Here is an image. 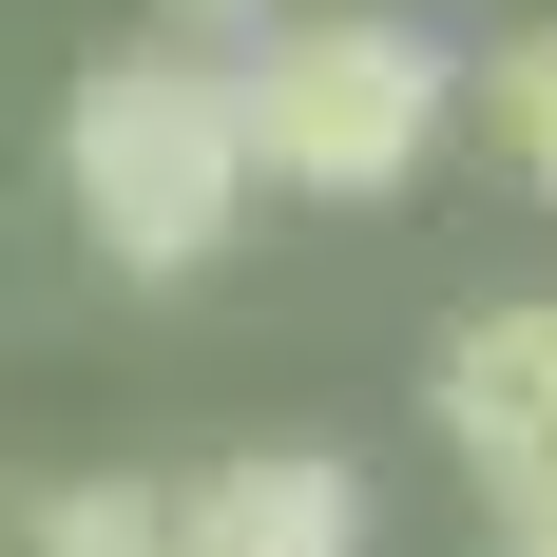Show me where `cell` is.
I'll return each mask as SVG.
<instances>
[{
    "instance_id": "obj_1",
    "label": "cell",
    "mask_w": 557,
    "mask_h": 557,
    "mask_svg": "<svg viewBox=\"0 0 557 557\" xmlns=\"http://www.w3.org/2000/svg\"><path fill=\"white\" fill-rule=\"evenodd\" d=\"M58 212H77V250H97L115 288H193L231 231H250L231 58H193V39L77 58V97H58Z\"/></svg>"
},
{
    "instance_id": "obj_2",
    "label": "cell",
    "mask_w": 557,
    "mask_h": 557,
    "mask_svg": "<svg viewBox=\"0 0 557 557\" xmlns=\"http://www.w3.org/2000/svg\"><path fill=\"white\" fill-rule=\"evenodd\" d=\"M461 115V58L385 0H288L270 39L231 58V135H250V193H308V212H385L423 193Z\"/></svg>"
},
{
    "instance_id": "obj_3",
    "label": "cell",
    "mask_w": 557,
    "mask_h": 557,
    "mask_svg": "<svg viewBox=\"0 0 557 557\" xmlns=\"http://www.w3.org/2000/svg\"><path fill=\"white\" fill-rule=\"evenodd\" d=\"M173 557H366V461L327 443H231L173 481Z\"/></svg>"
},
{
    "instance_id": "obj_4",
    "label": "cell",
    "mask_w": 557,
    "mask_h": 557,
    "mask_svg": "<svg viewBox=\"0 0 557 557\" xmlns=\"http://www.w3.org/2000/svg\"><path fill=\"white\" fill-rule=\"evenodd\" d=\"M423 404H443V443L500 481V461H557V288H500V308H461L443 366H423Z\"/></svg>"
},
{
    "instance_id": "obj_5",
    "label": "cell",
    "mask_w": 557,
    "mask_h": 557,
    "mask_svg": "<svg viewBox=\"0 0 557 557\" xmlns=\"http://www.w3.org/2000/svg\"><path fill=\"white\" fill-rule=\"evenodd\" d=\"M20 557H173V481L77 461V481H39V500H20Z\"/></svg>"
},
{
    "instance_id": "obj_6",
    "label": "cell",
    "mask_w": 557,
    "mask_h": 557,
    "mask_svg": "<svg viewBox=\"0 0 557 557\" xmlns=\"http://www.w3.org/2000/svg\"><path fill=\"white\" fill-rule=\"evenodd\" d=\"M481 135L519 154V193L557 212V20H519L500 58H481Z\"/></svg>"
},
{
    "instance_id": "obj_7",
    "label": "cell",
    "mask_w": 557,
    "mask_h": 557,
    "mask_svg": "<svg viewBox=\"0 0 557 557\" xmlns=\"http://www.w3.org/2000/svg\"><path fill=\"white\" fill-rule=\"evenodd\" d=\"M481 539H500V557H557V461H500V481H481Z\"/></svg>"
},
{
    "instance_id": "obj_8",
    "label": "cell",
    "mask_w": 557,
    "mask_h": 557,
    "mask_svg": "<svg viewBox=\"0 0 557 557\" xmlns=\"http://www.w3.org/2000/svg\"><path fill=\"white\" fill-rule=\"evenodd\" d=\"M0 557H20V500H0Z\"/></svg>"
}]
</instances>
